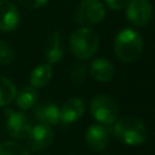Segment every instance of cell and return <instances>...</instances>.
<instances>
[{
	"mask_svg": "<svg viewBox=\"0 0 155 155\" xmlns=\"http://www.w3.org/2000/svg\"><path fill=\"white\" fill-rule=\"evenodd\" d=\"M101 155H110V154H101Z\"/></svg>",
	"mask_w": 155,
	"mask_h": 155,
	"instance_id": "obj_23",
	"label": "cell"
},
{
	"mask_svg": "<svg viewBox=\"0 0 155 155\" xmlns=\"http://www.w3.org/2000/svg\"><path fill=\"white\" fill-rule=\"evenodd\" d=\"M70 81L74 86H80L86 80V65L84 63H75L70 69Z\"/></svg>",
	"mask_w": 155,
	"mask_h": 155,
	"instance_id": "obj_19",
	"label": "cell"
},
{
	"mask_svg": "<svg viewBox=\"0 0 155 155\" xmlns=\"http://www.w3.org/2000/svg\"><path fill=\"white\" fill-rule=\"evenodd\" d=\"M143 50V39L142 35L131 29H122L115 38L114 41V52L116 57L125 63L136 61Z\"/></svg>",
	"mask_w": 155,
	"mask_h": 155,
	"instance_id": "obj_1",
	"label": "cell"
},
{
	"mask_svg": "<svg viewBox=\"0 0 155 155\" xmlns=\"http://www.w3.org/2000/svg\"><path fill=\"white\" fill-rule=\"evenodd\" d=\"M130 1L131 0H105V4L109 8L119 11V10H122V8L127 7Z\"/></svg>",
	"mask_w": 155,
	"mask_h": 155,
	"instance_id": "obj_21",
	"label": "cell"
},
{
	"mask_svg": "<svg viewBox=\"0 0 155 155\" xmlns=\"http://www.w3.org/2000/svg\"><path fill=\"white\" fill-rule=\"evenodd\" d=\"M69 45L73 54L76 58L87 59L97 53L99 47V38L93 29L82 27L73 31Z\"/></svg>",
	"mask_w": 155,
	"mask_h": 155,
	"instance_id": "obj_2",
	"label": "cell"
},
{
	"mask_svg": "<svg viewBox=\"0 0 155 155\" xmlns=\"http://www.w3.org/2000/svg\"><path fill=\"white\" fill-rule=\"evenodd\" d=\"M91 114L102 125H111L119 116L117 103L107 94H97L91 101Z\"/></svg>",
	"mask_w": 155,
	"mask_h": 155,
	"instance_id": "obj_4",
	"label": "cell"
},
{
	"mask_svg": "<svg viewBox=\"0 0 155 155\" xmlns=\"http://www.w3.org/2000/svg\"><path fill=\"white\" fill-rule=\"evenodd\" d=\"M64 54V45L62 35L57 31L47 36L45 44V58L48 64L58 63Z\"/></svg>",
	"mask_w": 155,
	"mask_h": 155,
	"instance_id": "obj_12",
	"label": "cell"
},
{
	"mask_svg": "<svg viewBox=\"0 0 155 155\" xmlns=\"http://www.w3.org/2000/svg\"><path fill=\"white\" fill-rule=\"evenodd\" d=\"M85 111V104L80 98L68 99L59 109V121L64 125H70L78 121Z\"/></svg>",
	"mask_w": 155,
	"mask_h": 155,
	"instance_id": "obj_10",
	"label": "cell"
},
{
	"mask_svg": "<svg viewBox=\"0 0 155 155\" xmlns=\"http://www.w3.org/2000/svg\"><path fill=\"white\" fill-rule=\"evenodd\" d=\"M27 139V147L33 153H40L48 148L53 140V131L46 124H36L31 127Z\"/></svg>",
	"mask_w": 155,
	"mask_h": 155,
	"instance_id": "obj_6",
	"label": "cell"
},
{
	"mask_svg": "<svg viewBox=\"0 0 155 155\" xmlns=\"http://www.w3.org/2000/svg\"><path fill=\"white\" fill-rule=\"evenodd\" d=\"M105 16V7L99 0H82L76 11L75 21L81 25H93L103 21Z\"/></svg>",
	"mask_w": 155,
	"mask_h": 155,
	"instance_id": "obj_5",
	"label": "cell"
},
{
	"mask_svg": "<svg viewBox=\"0 0 155 155\" xmlns=\"http://www.w3.org/2000/svg\"><path fill=\"white\" fill-rule=\"evenodd\" d=\"M19 23V12L15 4L8 0H0V30L12 31Z\"/></svg>",
	"mask_w": 155,
	"mask_h": 155,
	"instance_id": "obj_9",
	"label": "cell"
},
{
	"mask_svg": "<svg viewBox=\"0 0 155 155\" xmlns=\"http://www.w3.org/2000/svg\"><path fill=\"white\" fill-rule=\"evenodd\" d=\"M0 155H29V153L17 142L4 140L0 143Z\"/></svg>",
	"mask_w": 155,
	"mask_h": 155,
	"instance_id": "obj_18",
	"label": "cell"
},
{
	"mask_svg": "<svg viewBox=\"0 0 155 155\" xmlns=\"http://www.w3.org/2000/svg\"><path fill=\"white\" fill-rule=\"evenodd\" d=\"M13 61V51L5 42L0 40V64H8Z\"/></svg>",
	"mask_w": 155,
	"mask_h": 155,
	"instance_id": "obj_20",
	"label": "cell"
},
{
	"mask_svg": "<svg viewBox=\"0 0 155 155\" xmlns=\"http://www.w3.org/2000/svg\"><path fill=\"white\" fill-rule=\"evenodd\" d=\"M52 76V67L51 64H40L30 73V86L35 88L44 87Z\"/></svg>",
	"mask_w": 155,
	"mask_h": 155,
	"instance_id": "obj_15",
	"label": "cell"
},
{
	"mask_svg": "<svg viewBox=\"0 0 155 155\" xmlns=\"http://www.w3.org/2000/svg\"><path fill=\"white\" fill-rule=\"evenodd\" d=\"M86 142L88 147L96 151L101 153L103 151L109 143V133L102 125H91L86 131Z\"/></svg>",
	"mask_w": 155,
	"mask_h": 155,
	"instance_id": "obj_11",
	"label": "cell"
},
{
	"mask_svg": "<svg viewBox=\"0 0 155 155\" xmlns=\"http://www.w3.org/2000/svg\"><path fill=\"white\" fill-rule=\"evenodd\" d=\"M17 96L16 85L7 78L0 76V107L11 104Z\"/></svg>",
	"mask_w": 155,
	"mask_h": 155,
	"instance_id": "obj_17",
	"label": "cell"
},
{
	"mask_svg": "<svg viewBox=\"0 0 155 155\" xmlns=\"http://www.w3.org/2000/svg\"><path fill=\"white\" fill-rule=\"evenodd\" d=\"M35 116L41 124H46L48 126L57 125L59 122V108L51 102H44L35 107L34 109Z\"/></svg>",
	"mask_w": 155,
	"mask_h": 155,
	"instance_id": "obj_14",
	"label": "cell"
},
{
	"mask_svg": "<svg viewBox=\"0 0 155 155\" xmlns=\"http://www.w3.org/2000/svg\"><path fill=\"white\" fill-rule=\"evenodd\" d=\"M7 115V131L15 139H25L33 127L29 116L22 111L6 110Z\"/></svg>",
	"mask_w": 155,
	"mask_h": 155,
	"instance_id": "obj_7",
	"label": "cell"
},
{
	"mask_svg": "<svg viewBox=\"0 0 155 155\" xmlns=\"http://www.w3.org/2000/svg\"><path fill=\"white\" fill-rule=\"evenodd\" d=\"M114 134L124 144L139 145L147 139V128L137 117L125 116L115 121Z\"/></svg>",
	"mask_w": 155,
	"mask_h": 155,
	"instance_id": "obj_3",
	"label": "cell"
},
{
	"mask_svg": "<svg viewBox=\"0 0 155 155\" xmlns=\"http://www.w3.org/2000/svg\"><path fill=\"white\" fill-rule=\"evenodd\" d=\"M90 74L96 81L109 82L114 78L115 70L111 62L104 58H97L90 65Z\"/></svg>",
	"mask_w": 155,
	"mask_h": 155,
	"instance_id": "obj_13",
	"label": "cell"
},
{
	"mask_svg": "<svg viewBox=\"0 0 155 155\" xmlns=\"http://www.w3.org/2000/svg\"><path fill=\"white\" fill-rule=\"evenodd\" d=\"M17 1L28 8H39L47 2V0H17Z\"/></svg>",
	"mask_w": 155,
	"mask_h": 155,
	"instance_id": "obj_22",
	"label": "cell"
},
{
	"mask_svg": "<svg viewBox=\"0 0 155 155\" xmlns=\"http://www.w3.org/2000/svg\"><path fill=\"white\" fill-rule=\"evenodd\" d=\"M38 101V90L33 86H25L21 90L18 96H16V103L19 109L28 110L36 104Z\"/></svg>",
	"mask_w": 155,
	"mask_h": 155,
	"instance_id": "obj_16",
	"label": "cell"
},
{
	"mask_svg": "<svg viewBox=\"0 0 155 155\" xmlns=\"http://www.w3.org/2000/svg\"><path fill=\"white\" fill-rule=\"evenodd\" d=\"M127 19L136 27L147 25L153 17V6L149 0H131L126 7Z\"/></svg>",
	"mask_w": 155,
	"mask_h": 155,
	"instance_id": "obj_8",
	"label": "cell"
}]
</instances>
